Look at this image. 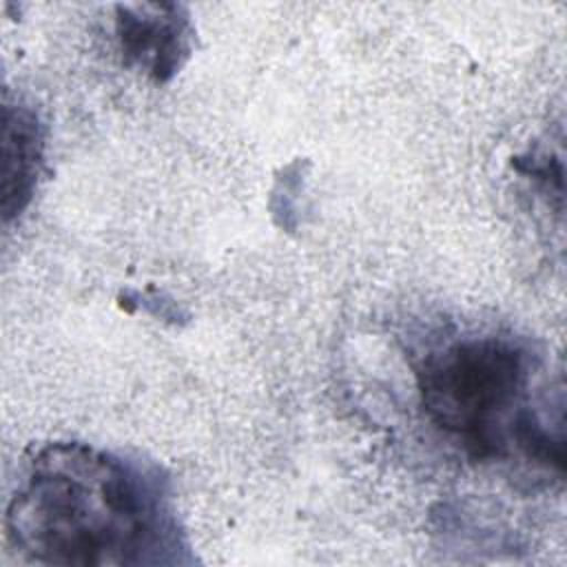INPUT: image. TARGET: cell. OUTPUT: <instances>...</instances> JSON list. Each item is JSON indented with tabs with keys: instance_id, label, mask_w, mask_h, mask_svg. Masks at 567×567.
Segmentation results:
<instances>
[{
	"instance_id": "cell-6",
	"label": "cell",
	"mask_w": 567,
	"mask_h": 567,
	"mask_svg": "<svg viewBox=\"0 0 567 567\" xmlns=\"http://www.w3.org/2000/svg\"><path fill=\"white\" fill-rule=\"evenodd\" d=\"M120 306L128 312H135V310H144L148 315H153L155 319H162V321H168V323H182L188 319V312L182 310V306L164 295V292H157V290H151V292H135V290H128L120 297Z\"/></svg>"
},
{
	"instance_id": "cell-1",
	"label": "cell",
	"mask_w": 567,
	"mask_h": 567,
	"mask_svg": "<svg viewBox=\"0 0 567 567\" xmlns=\"http://www.w3.org/2000/svg\"><path fill=\"white\" fill-rule=\"evenodd\" d=\"M20 563L82 567L190 565L168 474L148 458L82 441L33 447L4 507Z\"/></svg>"
},
{
	"instance_id": "cell-2",
	"label": "cell",
	"mask_w": 567,
	"mask_h": 567,
	"mask_svg": "<svg viewBox=\"0 0 567 567\" xmlns=\"http://www.w3.org/2000/svg\"><path fill=\"white\" fill-rule=\"evenodd\" d=\"M543 357L512 332L463 334L427 350L416 370L421 408L470 458L523 456L565 470L563 416L538 396Z\"/></svg>"
},
{
	"instance_id": "cell-5",
	"label": "cell",
	"mask_w": 567,
	"mask_h": 567,
	"mask_svg": "<svg viewBox=\"0 0 567 567\" xmlns=\"http://www.w3.org/2000/svg\"><path fill=\"white\" fill-rule=\"evenodd\" d=\"M306 159H292L279 168L268 195V210L277 228L295 233L301 224V202L306 190Z\"/></svg>"
},
{
	"instance_id": "cell-4",
	"label": "cell",
	"mask_w": 567,
	"mask_h": 567,
	"mask_svg": "<svg viewBox=\"0 0 567 567\" xmlns=\"http://www.w3.org/2000/svg\"><path fill=\"white\" fill-rule=\"evenodd\" d=\"M44 162V126L38 113L4 93L2 102V219L20 217L33 199Z\"/></svg>"
},
{
	"instance_id": "cell-3",
	"label": "cell",
	"mask_w": 567,
	"mask_h": 567,
	"mask_svg": "<svg viewBox=\"0 0 567 567\" xmlns=\"http://www.w3.org/2000/svg\"><path fill=\"white\" fill-rule=\"evenodd\" d=\"M113 24L124 62L155 84L171 82L193 53L195 27L179 2L115 4Z\"/></svg>"
}]
</instances>
